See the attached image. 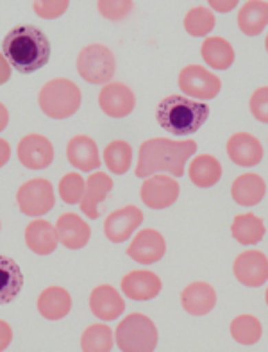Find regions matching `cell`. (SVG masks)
Instances as JSON below:
<instances>
[{"label": "cell", "instance_id": "24", "mask_svg": "<svg viewBox=\"0 0 268 352\" xmlns=\"http://www.w3.org/2000/svg\"><path fill=\"white\" fill-rule=\"evenodd\" d=\"M267 193V183L258 174H243L234 179L231 186L232 201L240 206H256L263 201Z\"/></svg>", "mask_w": 268, "mask_h": 352}, {"label": "cell", "instance_id": "26", "mask_svg": "<svg viewBox=\"0 0 268 352\" xmlns=\"http://www.w3.org/2000/svg\"><path fill=\"white\" fill-rule=\"evenodd\" d=\"M23 276L14 259L0 254V304H8L16 299L22 292Z\"/></svg>", "mask_w": 268, "mask_h": 352}, {"label": "cell", "instance_id": "12", "mask_svg": "<svg viewBox=\"0 0 268 352\" xmlns=\"http://www.w3.org/2000/svg\"><path fill=\"white\" fill-rule=\"evenodd\" d=\"M18 160L31 170H43L52 163L54 147L43 134H27L18 143Z\"/></svg>", "mask_w": 268, "mask_h": 352}, {"label": "cell", "instance_id": "22", "mask_svg": "<svg viewBox=\"0 0 268 352\" xmlns=\"http://www.w3.org/2000/svg\"><path fill=\"white\" fill-rule=\"evenodd\" d=\"M56 226L47 220H32L25 229L27 247L38 256H49L58 249Z\"/></svg>", "mask_w": 268, "mask_h": 352}, {"label": "cell", "instance_id": "2", "mask_svg": "<svg viewBox=\"0 0 268 352\" xmlns=\"http://www.w3.org/2000/svg\"><path fill=\"white\" fill-rule=\"evenodd\" d=\"M2 54L16 72L32 74L49 63L50 41L40 27H14L4 38Z\"/></svg>", "mask_w": 268, "mask_h": 352}, {"label": "cell", "instance_id": "4", "mask_svg": "<svg viewBox=\"0 0 268 352\" xmlns=\"http://www.w3.org/2000/svg\"><path fill=\"white\" fill-rule=\"evenodd\" d=\"M38 104L45 115L63 120L79 109L80 89L70 79H52L40 89Z\"/></svg>", "mask_w": 268, "mask_h": 352}, {"label": "cell", "instance_id": "31", "mask_svg": "<svg viewBox=\"0 0 268 352\" xmlns=\"http://www.w3.org/2000/svg\"><path fill=\"white\" fill-rule=\"evenodd\" d=\"M115 344L111 327L106 324H93L82 333L80 349L85 352H109Z\"/></svg>", "mask_w": 268, "mask_h": 352}, {"label": "cell", "instance_id": "19", "mask_svg": "<svg viewBox=\"0 0 268 352\" xmlns=\"http://www.w3.org/2000/svg\"><path fill=\"white\" fill-rule=\"evenodd\" d=\"M89 308L100 320H115L124 313L125 302L113 286L100 285L89 295Z\"/></svg>", "mask_w": 268, "mask_h": 352}, {"label": "cell", "instance_id": "41", "mask_svg": "<svg viewBox=\"0 0 268 352\" xmlns=\"http://www.w3.org/2000/svg\"><path fill=\"white\" fill-rule=\"evenodd\" d=\"M210 6L213 9H216V11H231V9H234L238 6V2H214V0H211Z\"/></svg>", "mask_w": 268, "mask_h": 352}, {"label": "cell", "instance_id": "33", "mask_svg": "<svg viewBox=\"0 0 268 352\" xmlns=\"http://www.w3.org/2000/svg\"><path fill=\"white\" fill-rule=\"evenodd\" d=\"M216 25V18L210 8L199 6L190 9L184 16V29L190 36H205L210 34Z\"/></svg>", "mask_w": 268, "mask_h": 352}, {"label": "cell", "instance_id": "38", "mask_svg": "<svg viewBox=\"0 0 268 352\" xmlns=\"http://www.w3.org/2000/svg\"><path fill=\"white\" fill-rule=\"evenodd\" d=\"M11 340H13V329H11L8 322L0 320V352L9 347Z\"/></svg>", "mask_w": 268, "mask_h": 352}, {"label": "cell", "instance_id": "5", "mask_svg": "<svg viewBox=\"0 0 268 352\" xmlns=\"http://www.w3.org/2000/svg\"><path fill=\"white\" fill-rule=\"evenodd\" d=\"M116 345L124 352H152L157 347V327L142 313H133L116 327Z\"/></svg>", "mask_w": 268, "mask_h": 352}, {"label": "cell", "instance_id": "15", "mask_svg": "<svg viewBox=\"0 0 268 352\" xmlns=\"http://www.w3.org/2000/svg\"><path fill=\"white\" fill-rule=\"evenodd\" d=\"M113 190V179L104 172H95L88 177L85 193L80 199V211L88 219H98L102 213V204Z\"/></svg>", "mask_w": 268, "mask_h": 352}, {"label": "cell", "instance_id": "7", "mask_svg": "<svg viewBox=\"0 0 268 352\" xmlns=\"http://www.w3.org/2000/svg\"><path fill=\"white\" fill-rule=\"evenodd\" d=\"M18 208L27 217H43L54 208L56 195L50 181L47 179H31L18 188Z\"/></svg>", "mask_w": 268, "mask_h": 352}, {"label": "cell", "instance_id": "20", "mask_svg": "<svg viewBox=\"0 0 268 352\" xmlns=\"http://www.w3.org/2000/svg\"><path fill=\"white\" fill-rule=\"evenodd\" d=\"M181 304L186 313L202 317L216 306V292L208 283H192L181 294Z\"/></svg>", "mask_w": 268, "mask_h": 352}, {"label": "cell", "instance_id": "35", "mask_svg": "<svg viewBox=\"0 0 268 352\" xmlns=\"http://www.w3.org/2000/svg\"><path fill=\"white\" fill-rule=\"evenodd\" d=\"M97 6L104 18L118 22L133 11L134 2H131V0H98Z\"/></svg>", "mask_w": 268, "mask_h": 352}, {"label": "cell", "instance_id": "37", "mask_svg": "<svg viewBox=\"0 0 268 352\" xmlns=\"http://www.w3.org/2000/svg\"><path fill=\"white\" fill-rule=\"evenodd\" d=\"M267 98H268L267 86L256 89L254 94H252V97H250V113H252L256 120H259L261 124H267L268 122Z\"/></svg>", "mask_w": 268, "mask_h": 352}, {"label": "cell", "instance_id": "10", "mask_svg": "<svg viewBox=\"0 0 268 352\" xmlns=\"http://www.w3.org/2000/svg\"><path fill=\"white\" fill-rule=\"evenodd\" d=\"M234 276L241 285L258 288L267 283L268 261L265 252L261 250H245L234 261Z\"/></svg>", "mask_w": 268, "mask_h": 352}, {"label": "cell", "instance_id": "30", "mask_svg": "<svg viewBox=\"0 0 268 352\" xmlns=\"http://www.w3.org/2000/svg\"><path fill=\"white\" fill-rule=\"evenodd\" d=\"M104 163L109 172L116 175L125 174L133 163V148L124 140H115L104 148Z\"/></svg>", "mask_w": 268, "mask_h": 352}, {"label": "cell", "instance_id": "18", "mask_svg": "<svg viewBox=\"0 0 268 352\" xmlns=\"http://www.w3.org/2000/svg\"><path fill=\"white\" fill-rule=\"evenodd\" d=\"M161 279L148 270H134L122 279V292L133 300H150L161 292Z\"/></svg>", "mask_w": 268, "mask_h": 352}, {"label": "cell", "instance_id": "11", "mask_svg": "<svg viewBox=\"0 0 268 352\" xmlns=\"http://www.w3.org/2000/svg\"><path fill=\"white\" fill-rule=\"evenodd\" d=\"M98 106L107 116L125 118L133 113L136 106V97L129 86L122 82H109L98 94Z\"/></svg>", "mask_w": 268, "mask_h": 352}, {"label": "cell", "instance_id": "9", "mask_svg": "<svg viewBox=\"0 0 268 352\" xmlns=\"http://www.w3.org/2000/svg\"><path fill=\"white\" fill-rule=\"evenodd\" d=\"M179 192H181V188L174 177L156 175V177H147L143 181L139 197H142L143 204L152 210H165L177 201Z\"/></svg>", "mask_w": 268, "mask_h": 352}, {"label": "cell", "instance_id": "27", "mask_svg": "<svg viewBox=\"0 0 268 352\" xmlns=\"http://www.w3.org/2000/svg\"><path fill=\"white\" fill-rule=\"evenodd\" d=\"M188 174H190V179H192V183L195 186L211 188L219 183L220 177H222V165L211 154H202V156H197L190 163Z\"/></svg>", "mask_w": 268, "mask_h": 352}, {"label": "cell", "instance_id": "17", "mask_svg": "<svg viewBox=\"0 0 268 352\" xmlns=\"http://www.w3.org/2000/svg\"><path fill=\"white\" fill-rule=\"evenodd\" d=\"M227 156L240 166H256L263 160V145L252 134L236 133L227 142Z\"/></svg>", "mask_w": 268, "mask_h": 352}, {"label": "cell", "instance_id": "28", "mask_svg": "<svg viewBox=\"0 0 268 352\" xmlns=\"http://www.w3.org/2000/svg\"><path fill=\"white\" fill-rule=\"evenodd\" d=\"M265 222L254 213L238 214L232 220L231 232L234 240L240 241L241 245H256L265 238Z\"/></svg>", "mask_w": 268, "mask_h": 352}, {"label": "cell", "instance_id": "16", "mask_svg": "<svg viewBox=\"0 0 268 352\" xmlns=\"http://www.w3.org/2000/svg\"><path fill=\"white\" fill-rule=\"evenodd\" d=\"M56 234L58 240L67 249L77 250L82 249L91 238V228H89L86 220H82L76 213H65L58 219L56 223Z\"/></svg>", "mask_w": 268, "mask_h": 352}, {"label": "cell", "instance_id": "29", "mask_svg": "<svg viewBox=\"0 0 268 352\" xmlns=\"http://www.w3.org/2000/svg\"><path fill=\"white\" fill-rule=\"evenodd\" d=\"M202 59L214 70H227L234 63V49L227 40L211 36L202 43Z\"/></svg>", "mask_w": 268, "mask_h": 352}, {"label": "cell", "instance_id": "1", "mask_svg": "<svg viewBox=\"0 0 268 352\" xmlns=\"http://www.w3.org/2000/svg\"><path fill=\"white\" fill-rule=\"evenodd\" d=\"M197 152L195 140L172 142L168 138H152L139 147L136 177H150L156 172H168L174 177L184 174L186 161Z\"/></svg>", "mask_w": 268, "mask_h": 352}, {"label": "cell", "instance_id": "14", "mask_svg": "<svg viewBox=\"0 0 268 352\" xmlns=\"http://www.w3.org/2000/svg\"><path fill=\"white\" fill-rule=\"evenodd\" d=\"M143 213L136 206H125L122 210H116L104 222V234L113 243H122L129 240L136 229L142 226Z\"/></svg>", "mask_w": 268, "mask_h": 352}, {"label": "cell", "instance_id": "23", "mask_svg": "<svg viewBox=\"0 0 268 352\" xmlns=\"http://www.w3.org/2000/svg\"><path fill=\"white\" fill-rule=\"evenodd\" d=\"M71 297L61 286H50L38 297V311L47 320H61L70 313Z\"/></svg>", "mask_w": 268, "mask_h": 352}, {"label": "cell", "instance_id": "39", "mask_svg": "<svg viewBox=\"0 0 268 352\" xmlns=\"http://www.w3.org/2000/svg\"><path fill=\"white\" fill-rule=\"evenodd\" d=\"M9 77H11V65L4 58V54H0V85L8 82Z\"/></svg>", "mask_w": 268, "mask_h": 352}, {"label": "cell", "instance_id": "40", "mask_svg": "<svg viewBox=\"0 0 268 352\" xmlns=\"http://www.w3.org/2000/svg\"><path fill=\"white\" fill-rule=\"evenodd\" d=\"M11 157V147L4 138H0V168L5 165Z\"/></svg>", "mask_w": 268, "mask_h": 352}, {"label": "cell", "instance_id": "36", "mask_svg": "<svg viewBox=\"0 0 268 352\" xmlns=\"http://www.w3.org/2000/svg\"><path fill=\"white\" fill-rule=\"evenodd\" d=\"M32 6H34V11L38 16L58 18L67 11L70 2H68V0H43V2H41V0H36Z\"/></svg>", "mask_w": 268, "mask_h": 352}, {"label": "cell", "instance_id": "13", "mask_svg": "<svg viewBox=\"0 0 268 352\" xmlns=\"http://www.w3.org/2000/svg\"><path fill=\"white\" fill-rule=\"evenodd\" d=\"M165 250L166 241L159 231H156V229H143V231L138 232V234L134 236V240L131 241L129 249H127V254H129V258H133L136 263L152 265L157 263V261L165 256Z\"/></svg>", "mask_w": 268, "mask_h": 352}, {"label": "cell", "instance_id": "34", "mask_svg": "<svg viewBox=\"0 0 268 352\" xmlns=\"http://www.w3.org/2000/svg\"><path fill=\"white\" fill-rule=\"evenodd\" d=\"M85 186L86 181L82 179V175L71 172L59 181V197L67 204H79L82 193H85Z\"/></svg>", "mask_w": 268, "mask_h": 352}, {"label": "cell", "instance_id": "6", "mask_svg": "<svg viewBox=\"0 0 268 352\" xmlns=\"http://www.w3.org/2000/svg\"><path fill=\"white\" fill-rule=\"evenodd\" d=\"M116 70L115 54L100 43L88 45L77 56V72L91 85H106Z\"/></svg>", "mask_w": 268, "mask_h": 352}, {"label": "cell", "instance_id": "21", "mask_svg": "<svg viewBox=\"0 0 268 352\" xmlns=\"http://www.w3.org/2000/svg\"><path fill=\"white\" fill-rule=\"evenodd\" d=\"M67 157L71 165L82 172H91L100 166V156H98V147L93 138L86 134H79L68 142Z\"/></svg>", "mask_w": 268, "mask_h": 352}, {"label": "cell", "instance_id": "25", "mask_svg": "<svg viewBox=\"0 0 268 352\" xmlns=\"http://www.w3.org/2000/svg\"><path fill=\"white\" fill-rule=\"evenodd\" d=\"M268 23V6L263 0H250L241 6L238 13V27L247 36H258Z\"/></svg>", "mask_w": 268, "mask_h": 352}, {"label": "cell", "instance_id": "32", "mask_svg": "<svg viewBox=\"0 0 268 352\" xmlns=\"http://www.w3.org/2000/svg\"><path fill=\"white\" fill-rule=\"evenodd\" d=\"M231 335L241 345H254L261 340V324L252 315H240L231 322Z\"/></svg>", "mask_w": 268, "mask_h": 352}, {"label": "cell", "instance_id": "42", "mask_svg": "<svg viewBox=\"0 0 268 352\" xmlns=\"http://www.w3.org/2000/svg\"><path fill=\"white\" fill-rule=\"evenodd\" d=\"M8 122H9V111L8 107L4 104L0 102V131H4L8 127Z\"/></svg>", "mask_w": 268, "mask_h": 352}, {"label": "cell", "instance_id": "3", "mask_svg": "<svg viewBox=\"0 0 268 352\" xmlns=\"http://www.w3.org/2000/svg\"><path fill=\"white\" fill-rule=\"evenodd\" d=\"M210 116V106L186 95H170L157 104V124L170 134L186 136L201 129Z\"/></svg>", "mask_w": 268, "mask_h": 352}, {"label": "cell", "instance_id": "8", "mask_svg": "<svg viewBox=\"0 0 268 352\" xmlns=\"http://www.w3.org/2000/svg\"><path fill=\"white\" fill-rule=\"evenodd\" d=\"M179 88L186 97L211 100L220 94L222 82L214 74L201 65H188L179 74Z\"/></svg>", "mask_w": 268, "mask_h": 352}]
</instances>
